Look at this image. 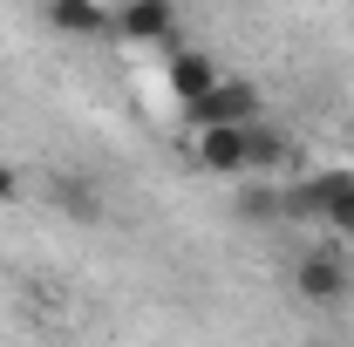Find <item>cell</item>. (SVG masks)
Returning <instances> with one entry per match:
<instances>
[{
  "label": "cell",
  "instance_id": "1",
  "mask_svg": "<svg viewBox=\"0 0 354 347\" xmlns=\"http://www.w3.org/2000/svg\"><path fill=\"white\" fill-rule=\"evenodd\" d=\"M279 212L286 218H320V225H334V232L354 238V177L348 171H320L307 184H293V191H279Z\"/></svg>",
  "mask_w": 354,
  "mask_h": 347
},
{
  "label": "cell",
  "instance_id": "2",
  "mask_svg": "<svg viewBox=\"0 0 354 347\" xmlns=\"http://www.w3.org/2000/svg\"><path fill=\"white\" fill-rule=\"evenodd\" d=\"M184 116L198 123V136L205 130H245V123H259V88L252 82H218L205 102H191Z\"/></svg>",
  "mask_w": 354,
  "mask_h": 347
},
{
  "label": "cell",
  "instance_id": "3",
  "mask_svg": "<svg viewBox=\"0 0 354 347\" xmlns=\"http://www.w3.org/2000/svg\"><path fill=\"white\" fill-rule=\"evenodd\" d=\"M164 75H171V95L191 109V102H205L212 88H218V68H212V55H198V48H177L171 62H164Z\"/></svg>",
  "mask_w": 354,
  "mask_h": 347
},
{
  "label": "cell",
  "instance_id": "4",
  "mask_svg": "<svg viewBox=\"0 0 354 347\" xmlns=\"http://www.w3.org/2000/svg\"><path fill=\"white\" fill-rule=\"evenodd\" d=\"M109 35H123V41H171L177 14H171V0H136V7H123L109 21Z\"/></svg>",
  "mask_w": 354,
  "mask_h": 347
},
{
  "label": "cell",
  "instance_id": "5",
  "mask_svg": "<svg viewBox=\"0 0 354 347\" xmlns=\"http://www.w3.org/2000/svg\"><path fill=\"white\" fill-rule=\"evenodd\" d=\"M293 286H300L307 300H341V293L354 286V272L341 265V252H307L300 272H293Z\"/></svg>",
  "mask_w": 354,
  "mask_h": 347
},
{
  "label": "cell",
  "instance_id": "6",
  "mask_svg": "<svg viewBox=\"0 0 354 347\" xmlns=\"http://www.w3.org/2000/svg\"><path fill=\"white\" fill-rule=\"evenodd\" d=\"M198 164L212 177H245V130H205L198 136Z\"/></svg>",
  "mask_w": 354,
  "mask_h": 347
},
{
  "label": "cell",
  "instance_id": "7",
  "mask_svg": "<svg viewBox=\"0 0 354 347\" xmlns=\"http://www.w3.org/2000/svg\"><path fill=\"white\" fill-rule=\"evenodd\" d=\"M300 150H293V136L266 130V123H245V171H286Z\"/></svg>",
  "mask_w": 354,
  "mask_h": 347
},
{
  "label": "cell",
  "instance_id": "8",
  "mask_svg": "<svg viewBox=\"0 0 354 347\" xmlns=\"http://www.w3.org/2000/svg\"><path fill=\"white\" fill-rule=\"evenodd\" d=\"M116 14H102L95 0H48V28L55 35H109Z\"/></svg>",
  "mask_w": 354,
  "mask_h": 347
},
{
  "label": "cell",
  "instance_id": "9",
  "mask_svg": "<svg viewBox=\"0 0 354 347\" xmlns=\"http://www.w3.org/2000/svg\"><path fill=\"white\" fill-rule=\"evenodd\" d=\"M55 205H62V212L75 218V225H95V212H102L88 184H55Z\"/></svg>",
  "mask_w": 354,
  "mask_h": 347
},
{
  "label": "cell",
  "instance_id": "10",
  "mask_svg": "<svg viewBox=\"0 0 354 347\" xmlns=\"http://www.w3.org/2000/svg\"><path fill=\"white\" fill-rule=\"evenodd\" d=\"M239 218H245V225H272V218H286V212H279V191H245V198H239Z\"/></svg>",
  "mask_w": 354,
  "mask_h": 347
},
{
  "label": "cell",
  "instance_id": "11",
  "mask_svg": "<svg viewBox=\"0 0 354 347\" xmlns=\"http://www.w3.org/2000/svg\"><path fill=\"white\" fill-rule=\"evenodd\" d=\"M14 191H21V184H14V171H7V164H0V205H7Z\"/></svg>",
  "mask_w": 354,
  "mask_h": 347
},
{
  "label": "cell",
  "instance_id": "12",
  "mask_svg": "<svg viewBox=\"0 0 354 347\" xmlns=\"http://www.w3.org/2000/svg\"><path fill=\"white\" fill-rule=\"evenodd\" d=\"M348 272H354V265H348Z\"/></svg>",
  "mask_w": 354,
  "mask_h": 347
}]
</instances>
